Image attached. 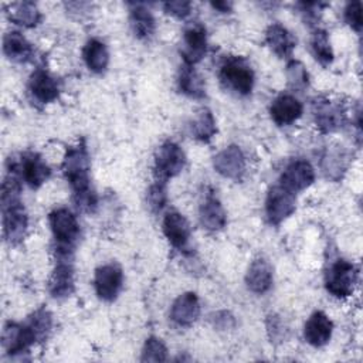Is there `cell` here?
Listing matches in <instances>:
<instances>
[{
    "mask_svg": "<svg viewBox=\"0 0 363 363\" xmlns=\"http://www.w3.org/2000/svg\"><path fill=\"white\" fill-rule=\"evenodd\" d=\"M186 164V156L182 147L167 140L159 146L155 155V176L156 180L167 182L169 179L177 176Z\"/></svg>",
    "mask_w": 363,
    "mask_h": 363,
    "instance_id": "5b68a950",
    "label": "cell"
},
{
    "mask_svg": "<svg viewBox=\"0 0 363 363\" xmlns=\"http://www.w3.org/2000/svg\"><path fill=\"white\" fill-rule=\"evenodd\" d=\"M357 282V268L354 264L339 258L330 264L325 277L328 292L336 298H347L353 294Z\"/></svg>",
    "mask_w": 363,
    "mask_h": 363,
    "instance_id": "277c9868",
    "label": "cell"
},
{
    "mask_svg": "<svg viewBox=\"0 0 363 363\" xmlns=\"http://www.w3.org/2000/svg\"><path fill=\"white\" fill-rule=\"evenodd\" d=\"M207 51V35L204 27L194 24L189 27L183 34V48L182 55L184 64L194 65L199 62Z\"/></svg>",
    "mask_w": 363,
    "mask_h": 363,
    "instance_id": "5bb4252c",
    "label": "cell"
},
{
    "mask_svg": "<svg viewBox=\"0 0 363 363\" xmlns=\"http://www.w3.org/2000/svg\"><path fill=\"white\" fill-rule=\"evenodd\" d=\"M265 41L279 58L291 57L296 43L294 35L284 26L278 23H274L267 28Z\"/></svg>",
    "mask_w": 363,
    "mask_h": 363,
    "instance_id": "7402d4cb",
    "label": "cell"
},
{
    "mask_svg": "<svg viewBox=\"0 0 363 363\" xmlns=\"http://www.w3.org/2000/svg\"><path fill=\"white\" fill-rule=\"evenodd\" d=\"M191 138L200 142H208L217 133V125L213 113L208 109H201L190 122Z\"/></svg>",
    "mask_w": 363,
    "mask_h": 363,
    "instance_id": "83f0119b",
    "label": "cell"
},
{
    "mask_svg": "<svg viewBox=\"0 0 363 363\" xmlns=\"http://www.w3.org/2000/svg\"><path fill=\"white\" fill-rule=\"evenodd\" d=\"M295 193L289 191L279 183L277 186H272L265 200V214L268 221L274 225L281 224L295 211Z\"/></svg>",
    "mask_w": 363,
    "mask_h": 363,
    "instance_id": "8992f818",
    "label": "cell"
},
{
    "mask_svg": "<svg viewBox=\"0 0 363 363\" xmlns=\"http://www.w3.org/2000/svg\"><path fill=\"white\" fill-rule=\"evenodd\" d=\"M346 23L357 33L362 30V6L360 1H350L345 9Z\"/></svg>",
    "mask_w": 363,
    "mask_h": 363,
    "instance_id": "836d02e7",
    "label": "cell"
},
{
    "mask_svg": "<svg viewBox=\"0 0 363 363\" xmlns=\"http://www.w3.org/2000/svg\"><path fill=\"white\" fill-rule=\"evenodd\" d=\"M272 281L274 275L271 264L264 258L254 259L245 275V284L248 289L254 294H265L271 289Z\"/></svg>",
    "mask_w": 363,
    "mask_h": 363,
    "instance_id": "44dd1931",
    "label": "cell"
},
{
    "mask_svg": "<svg viewBox=\"0 0 363 363\" xmlns=\"http://www.w3.org/2000/svg\"><path fill=\"white\" fill-rule=\"evenodd\" d=\"M284 323L282 320L279 319V316H275V315H271L269 319H268V332L271 335V339H275V337H282L284 336Z\"/></svg>",
    "mask_w": 363,
    "mask_h": 363,
    "instance_id": "d590c367",
    "label": "cell"
},
{
    "mask_svg": "<svg viewBox=\"0 0 363 363\" xmlns=\"http://www.w3.org/2000/svg\"><path fill=\"white\" fill-rule=\"evenodd\" d=\"M302 111L301 101L291 94L278 95L269 106L271 119L279 126H286L298 121L302 116Z\"/></svg>",
    "mask_w": 363,
    "mask_h": 363,
    "instance_id": "8fae6325",
    "label": "cell"
},
{
    "mask_svg": "<svg viewBox=\"0 0 363 363\" xmlns=\"http://www.w3.org/2000/svg\"><path fill=\"white\" fill-rule=\"evenodd\" d=\"M200 316V301L194 292L179 295L170 308V319L179 326H190Z\"/></svg>",
    "mask_w": 363,
    "mask_h": 363,
    "instance_id": "9a60e30c",
    "label": "cell"
},
{
    "mask_svg": "<svg viewBox=\"0 0 363 363\" xmlns=\"http://www.w3.org/2000/svg\"><path fill=\"white\" fill-rule=\"evenodd\" d=\"M213 166L217 173L231 180H241L245 173V156L237 145H230L213 157Z\"/></svg>",
    "mask_w": 363,
    "mask_h": 363,
    "instance_id": "9c48e42d",
    "label": "cell"
},
{
    "mask_svg": "<svg viewBox=\"0 0 363 363\" xmlns=\"http://www.w3.org/2000/svg\"><path fill=\"white\" fill-rule=\"evenodd\" d=\"M7 16L13 23L27 28L35 27L41 20V13L37 4L33 1H18L9 4Z\"/></svg>",
    "mask_w": 363,
    "mask_h": 363,
    "instance_id": "4316f807",
    "label": "cell"
},
{
    "mask_svg": "<svg viewBox=\"0 0 363 363\" xmlns=\"http://www.w3.org/2000/svg\"><path fill=\"white\" fill-rule=\"evenodd\" d=\"M48 221L52 237L57 242L58 257L69 258L79 238V224L75 214L65 207H60L50 213Z\"/></svg>",
    "mask_w": 363,
    "mask_h": 363,
    "instance_id": "7a4b0ae2",
    "label": "cell"
},
{
    "mask_svg": "<svg viewBox=\"0 0 363 363\" xmlns=\"http://www.w3.org/2000/svg\"><path fill=\"white\" fill-rule=\"evenodd\" d=\"M26 323L30 326L34 337L37 342H43L48 337L51 328H52V316L51 313L44 309L40 308L35 312H33L28 319L26 320Z\"/></svg>",
    "mask_w": 363,
    "mask_h": 363,
    "instance_id": "f1b7e54d",
    "label": "cell"
},
{
    "mask_svg": "<svg viewBox=\"0 0 363 363\" xmlns=\"http://www.w3.org/2000/svg\"><path fill=\"white\" fill-rule=\"evenodd\" d=\"M312 51L315 58L322 64V65H329L333 61V50L329 41V35L325 30H316L312 35L311 40Z\"/></svg>",
    "mask_w": 363,
    "mask_h": 363,
    "instance_id": "f546056e",
    "label": "cell"
},
{
    "mask_svg": "<svg viewBox=\"0 0 363 363\" xmlns=\"http://www.w3.org/2000/svg\"><path fill=\"white\" fill-rule=\"evenodd\" d=\"M142 362H166L167 360V349L162 339L156 336H149L145 340L142 349Z\"/></svg>",
    "mask_w": 363,
    "mask_h": 363,
    "instance_id": "4dcf8cb0",
    "label": "cell"
},
{
    "mask_svg": "<svg viewBox=\"0 0 363 363\" xmlns=\"http://www.w3.org/2000/svg\"><path fill=\"white\" fill-rule=\"evenodd\" d=\"M332 332H333V323L330 318L322 311L313 312L303 326L305 340L315 347L325 346L330 340Z\"/></svg>",
    "mask_w": 363,
    "mask_h": 363,
    "instance_id": "7c38bea8",
    "label": "cell"
},
{
    "mask_svg": "<svg viewBox=\"0 0 363 363\" xmlns=\"http://www.w3.org/2000/svg\"><path fill=\"white\" fill-rule=\"evenodd\" d=\"M163 233L169 242L179 250H184L190 240V224L179 211H169L163 218Z\"/></svg>",
    "mask_w": 363,
    "mask_h": 363,
    "instance_id": "e0dca14e",
    "label": "cell"
},
{
    "mask_svg": "<svg viewBox=\"0 0 363 363\" xmlns=\"http://www.w3.org/2000/svg\"><path fill=\"white\" fill-rule=\"evenodd\" d=\"M20 169H21V177L31 189H38L51 176L50 167L37 153H26L23 156Z\"/></svg>",
    "mask_w": 363,
    "mask_h": 363,
    "instance_id": "d6986e66",
    "label": "cell"
},
{
    "mask_svg": "<svg viewBox=\"0 0 363 363\" xmlns=\"http://www.w3.org/2000/svg\"><path fill=\"white\" fill-rule=\"evenodd\" d=\"M3 52L14 62H27L31 60L34 50L21 33L10 31L3 38Z\"/></svg>",
    "mask_w": 363,
    "mask_h": 363,
    "instance_id": "603a6c76",
    "label": "cell"
},
{
    "mask_svg": "<svg viewBox=\"0 0 363 363\" xmlns=\"http://www.w3.org/2000/svg\"><path fill=\"white\" fill-rule=\"evenodd\" d=\"M34 343H37V340L27 323L7 322L4 325L1 332V345L7 354H21Z\"/></svg>",
    "mask_w": 363,
    "mask_h": 363,
    "instance_id": "ba28073f",
    "label": "cell"
},
{
    "mask_svg": "<svg viewBox=\"0 0 363 363\" xmlns=\"http://www.w3.org/2000/svg\"><path fill=\"white\" fill-rule=\"evenodd\" d=\"M82 57L86 67L96 74L104 72L109 64L108 48L102 41L96 38H91L86 41L82 50Z\"/></svg>",
    "mask_w": 363,
    "mask_h": 363,
    "instance_id": "d4e9b609",
    "label": "cell"
},
{
    "mask_svg": "<svg viewBox=\"0 0 363 363\" xmlns=\"http://www.w3.org/2000/svg\"><path fill=\"white\" fill-rule=\"evenodd\" d=\"M129 23L132 31L140 40L149 38L155 33V17L143 4H132Z\"/></svg>",
    "mask_w": 363,
    "mask_h": 363,
    "instance_id": "484cf974",
    "label": "cell"
},
{
    "mask_svg": "<svg viewBox=\"0 0 363 363\" xmlns=\"http://www.w3.org/2000/svg\"><path fill=\"white\" fill-rule=\"evenodd\" d=\"M220 79L225 88L238 95H250L254 88V71L250 64L240 57H228L220 67Z\"/></svg>",
    "mask_w": 363,
    "mask_h": 363,
    "instance_id": "3957f363",
    "label": "cell"
},
{
    "mask_svg": "<svg viewBox=\"0 0 363 363\" xmlns=\"http://www.w3.org/2000/svg\"><path fill=\"white\" fill-rule=\"evenodd\" d=\"M288 82L294 89H303L308 86V72L299 61H291L286 67Z\"/></svg>",
    "mask_w": 363,
    "mask_h": 363,
    "instance_id": "1f68e13d",
    "label": "cell"
},
{
    "mask_svg": "<svg viewBox=\"0 0 363 363\" xmlns=\"http://www.w3.org/2000/svg\"><path fill=\"white\" fill-rule=\"evenodd\" d=\"M313 115H315V122L316 126L328 133L333 132L337 128L342 126L345 115L340 106L330 104L328 99H316L313 104Z\"/></svg>",
    "mask_w": 363,
    "mask_h": 363,
    "instance_id": "ffe728a7",
    "label": "cell"
},
{
    "mask_svg": "<svg viewBox=\"0 0 363 363\" xmlns=\"http://www.w3.org/2000/svg\"><path fill=\"white\" fill-rule=\"evenodd\" d=\"M211 6H213L214 9H217V10H220L221 13H227V11L231 10L233 3H230V1H213Z\"/></svg>",
    "mask_w": 363,
    "mask_h": 363,
    "instance_id": "8d00e7d4",
    "label": "cell"
},
{
    "mask_svg": "<svg viewBox=\"0 0 363 363\" xmlns=\"http://www.w3.org/2000/svg\"><path fill=\"white\" fill-rule=\"evenodd\" d=\"M313 180H315V170L312 164L306 160L296 159V160H292L285 167V170L281 174L279 184L296 194L298 191L308 189L313 183Z\"/></svg>",
    "mask_w": 363,
    "mask_h": 363,
    "instance_id": "30bf717a",
    "label": "cell"
},
{
    "mask_svg": "<svg viewBox=\"0 0 363 363\" xmlns=\"http://www.w3.org/2000/svg\"><path fill=\"white\" fill-rule=\"evenodd\" d=\"M28 89L31 96L40 104H50L60 95V86L55 78H52L44 69H35L28 81Z\"/></svg>",
    "mask_w": 363,
    "mask_h": 363,
    "instance_id": "ac0fdd59",
    "label": "cell"
},
{
    "mask_svg": "<svg viewBox=\"0 0 363 363\" xmlns=\"http://www.w3.org/2000/svg\"><path fill=\"white\" fill-rule=\"evenodd\" d=\"M123 285V272L116 262L104 264L96 268L94 277V286L96 295L102 301H113Z\"/></svg>",
    "mask_w": 363,
    "mask_h": 363,
    "instance_id": "52a82bcc",
    "label": "cell"
},
{
    "mask_svg": "<svg viewBox=\"0 0 363 363\" xmlns=\"http://www.w3.org/2000/svg\"><path fill=\"white\" fill-rule=\"evenodd\" d=\"M177 85L179 89L190 96V98H204L206 96V85H204V79L201 78V75L194 69L193 65H187L183 64L180 67L179 71V77H177Z\"/></svg>",
    "mask_w": 363,
    "mask_h": 363,
    "instance_id": "cb8c5ba5",
    "label": "cell"
},
{
    "mask_svg": "<svg viewBox=\"0 0 363 363\" xmlns=\"http://www.w3.org/2000/svg\"><path fill=\"white\" fill-rule=\"evenodd\" d=\"M199 217L203 228L208 231H220L227 223L225 210L213 193H207L204 196L199 208Z\"/></svg>",
    "mask_w": 363,
    "mask_h": 363,
    "instance_id": "2e32d148",
    "label": "cell"
},
{
    "mask_svg": "<svg viewBox=\"0 0 363 363\" xmlns=\"http://www.w3.org/2000/svg\"><path fill=\"white\" fill-rule=\"evenodd\" d=\"M48 291L52 298L62 299L74 292V268L69 258H60L48 281Z\"/></svg>",
    "mask_w": 363,
    "mask_h": 363,
    "instance_id": "4fadbf2b",
    "label": "cell"
},
{
    "mask_svg": "<svg viewBox=\"0 0 363 363\" xmlns=\"http://www.w3.org/2000/svg\"><path fill=\"white\" fill-rule=\"evenodd\" d=\"M164 10L177 17V18H184L190 14L191 10V3L190 1H183V0H174V1H167L164 3Z\"/></svg>",
    "mask_w": 363,
    "mask_h": 363,
    "instance_id": "e575fe53",
    "label": "cell"
},
{
    "mask_svg": "<svg viewBox=\"0 0 363 363\" xmlns=\"http://www.w3.org/2000/svg\"><path fill=\"white\" fill-rule=\"evenodd\" d=\"M91 162L84 142L67 149L62 162V172L77 196V203L81 208L91 211L95 206L94 193L91 191Z\"/></svg>",
    "mask_w": 363,
    "mask_h": 363,
    "instance_id": "6da1fadb",
    "label": "cell"
},
{
    "mask_svg": "<svg viewBox=\"0 0 363 363\" xmlns=\"http://www.w3.org/2000/svg\"><path fill=\"white\" fill-rule=\"evenodd\" d=\"M167 200V194H166V182H160V180H155V183L149 187L147 191V201L150 208L155 213H159Z\"/></svg>",
    "mask_w": 363,
    "mask_h": 363,
    "instance_id": "d6a6232c",
    "label": "cell"
}]
</instances>
